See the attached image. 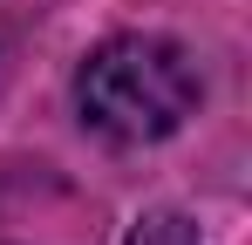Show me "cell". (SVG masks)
<instances>
[{"mask_svg":"<svg viewBox=\"0 0 252 245\" xmlns=\"http://www.w3.org/2000/svg\"><path fill=\"white\" fill-rule=\"evenodd\" d=\"M198 61L164 34H116L75 68V109L109 143H164L198 109Z\"/></svg>","mask_w":252,"mask_h":245,"instance_id":"cell-1","label":"cell"},{"mask_svg":"<svg viewBox=\"0 0 252 245\" xmlns=\"http://www.w3.org/2000/svg\"><path fill=\"white\" fill-rule=\"evenodd\" d=\"M129 245H198V225L177 218V211H150V218L129 232Z\"/></svg>","mask_w":252,"mask_h":245,"instance_id":"cell-2","label":"cell"}]
</instances>
